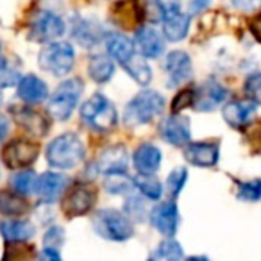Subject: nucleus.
Segmentation results:
<instances>
[{
  "label": "nucleus",
  "instance_id": "35",
  "mask_svg": "<svg viewBox=\"0 0 261 261\" xmlns=\"http://www.w3.org/2000/svg\"><path fill=\"white\" fill-rule=\"evenodd\" d=\"M34 185H36V175L34 172L25 170V172H18L11 177V186L16 193L20 195H29L34 192Z\"/></svg>",
  "mask_w": 261,
  "mask_h": 261
},
{
  "label": "nucleus",
  "instance_id": "12",
  "mask_svg": "<svg viewBox=\"0 0 261 261\" xmlns=\"http://www.w3.org/2000/svg\"><path fill=\"white\" fill-rule=\"evenodd\" d=\"M160 135L165 142L170 145L182 147L188 145L192 138V129H190V120L182 115H172L161 122Z\"/></svg>",
  "mask_w": 261,
  "mask_h": 261
},
{
  "label": "nucleus",
  "instance_id": "32",
  "mask_svg": "<svg viewBox=\"0 0 261 261\" xmlns=\"http://www.w3.org/2000/svg\"><path fill=\"white\" fill-rule=\"evenodd\" d=\"M104 188L108 190L109 193L123 195V193L130 192V190L135 188V185H133V179H130L125 172H113V174H106Z\"/></svg>",
  "mask_w": 261,
  "mask_h": 261
},
{
  "label": "nucleus",
  "instance_id": "31",
  "mask_svg": "<svg viewBox=\"0 0 261 261\" xmlns=\"http://www.w3.org/2000/svg\"><path fill=\"white\" fill-rule=\"evenodd\" d=\"M113 20L122 27H133L138 22V13H136V6L130 4L129 0H120L113 8Z\"/></svg>",
  "mask_w": 261,
  "mask_h": 261
},
{
  "label": "nucleus",
  "instance_id": "11",
  "mask_svg": "<svg viewBox=\"0 0 261 261\" xmlns=\"http://www.w3.org/2000/svg\"><path fill=\"white\" fill-rule=\"evenodd\" d=\"M225 98H227V90L215 79H207L193 90L192 108L195 111H213Z\"/></svg>",
  "mask_w": 261,
  "mask_h": 261
},
{
  "label": "nucleus",
  "instance_id": "1",
  "mask_svg": "<svg viewBox=\"0 0 261 261\" xmlns=\"http://www.w3.org/2000/svg\"><path fill=\"white\" fill-rule=\"evenodd\" d=\"M83 140L73 133H65L54 138L47 147V161L50 167L59 168V170H70L77 167L84 160Z\"/></svg>",
  "mask_w": 261,
  "mask_h": 261
},
{
  "label": "nucleus",
  "instance_id": "16",
  "mask_svg": "<svg viewBox=\"0 0 261 261\" xmlns=\"http://www.w3.org/2000/svg\"><path fill=\"white\" fill-rule=\"evenodd\" d=\"M185 158L195 167L210 168L215 167L220 160V147L211 142H193L186 145Z\"/></svg>",
  "mask_w": 261,
  "mask_h": 261
},
{
  "label": "nucleus",
  "instance_id": "20",
  "mask_svg": "<svg viewBox=\"0 0 261 261\" xmlns=\"http://www.w3.org/2000/svg\"><path fill=\"white\" fill-rule=\"evenodd\" d=\"M13 115H15V120L18 122L20 127L31 133L34 136H45L48 133V120L41 115L40 111H34L31 108H15L13 109Z\"/></svg>",
  "mask_w": 261,
  "mask_h": 261
},
{
  "label": "nucleus",
  "instance_id": "29",
  "mask_svg": "<svg viewBox=\"0 0 261 261\" xmlns=\"http://www.w3.org/2000/svg\"><path fill=\"white\" fill-rule=\"evenodd\" d=\"M182 259H185L182 247L179 245V242H175L172 238L161 242L149 257V261H182Z\"/></svg>",
  "mask_w": 261,
  "mask_h": 261
},
{
  "label": "nucleus",
  "instance_id": "40",
  "mask_svg": "<svg viewBox=\"0 0 261 261\" xmlns=\"http://www.w3.org/2000/svg\"><path fill=\"white\" fill-rule=\"evenodd\" d=\"M193 104V90L186 88V90H181L174 98V104H172V109L175 111H182L186 108H192Z\"/></svg>",
  "mask_w": 261,
  "mask_h": 261
},
{
  "label": "nucleus",
  "instance_id": "17",
  "mask_svg": "<svg viewBox=\"0 0 261 261\" xmlns=\"http://www.w3.org/2000/svg\"><path fill=\"white\" fill-rule=\"evenodd\" d=\"M72 38L84 48L98 45L106 38L102 25L93 18H75L72 23Z\"/></svg>",
  "mask_w": 261,
  "mask_h": 261
},
{
  "label": "nucleus",
  "instance_id": "41",
  "mask_svg": "<svg viewBox=\"0 0 261 261\" xmlns=\"http://www.w3.org/2000/svg\"><path fill=\"white\" fill-rule=\"evenodd\" d=\"M232 6L242 13H254L261 9V0H232Z\"/></svg>",
  "mask_w": 261,
  "mask_h": 261
},
{
  "label": "nucleus",
  "instance_id": "9",
  "mask_svg": "<svg viewBox=\"0 0 261 261\" xmlns=\"http://www.w3.org/2000/svg\"><path fill=\"white\" fill-rule=\"evenodd\" d=\"M65 34V22L61 16L50 11H41L34 16L31 23V40L50 43Z\"/></svg>",
  "mask_w": 261,
  "mask_h": 261
},
{
  "label": "nucleus",
  "instance_id": "6",
  "mask_svg": "<svg viewBox=\"0 0 261 261\" xmlns=\"http://www.w3.org/2000/svg\"><path fill=\"white\" fill-rule=\"evenodd\" d=\"M83 81L72 77L66 79L65 83H61L58 86V90L54 91V95L48 100V113L54 120H68L72 116L73 109H75L77 102H79L81 95H83Z\"/></svg>",
  "mask_w": 261,
  "mask_h": 261
},
{
  "label": "nucleus",
  "instance_id": "44",
  "mask_svg": "<svg viewBox=\"0 0 261 261\" xmlns=\"http://www.w3.org/2000/svg\"><path fill=\"white\" fill-rule=\"evenodd\" d=\"M8 135H9V120L0 113V143L4 142Z\"/></svg>",
  "mask_w": 261,
  "mask_h": 261
},
{
  "label": "nucleus",
  "instance_id": "30",
  "mask_svg": "<svg viewBox=\"0 0 261 261\" xmlns=\"http://www.w3.org/2000/svg\"><path fill=\"white\" fill-rule=\"evenodd\" d=\"M123 68H125V72L129 73L136 83L142 84V86H147V84L152 81V68H150L149 63L143 59V56H135L127 65H123Z\"/></svg>",
  "mask_w": 261,
  "mask_h": 261
},
{
  "label": "nucleus",
  "instance_id": "18",
  "mask_svg": "<svg viewBox=\"0 0 261 261\" xmlns=\"http://www.w3.org/2000/svg\"><path fill=\"white\" fill-rule=\"evenodd\" d=\"M68 179L63 174H56V172H47L41 174L40 177H36V185H34V192L38 193L43 202H54L61 197V193L65 192Z\"/></svg>",
  "mask_w": 261,
  "mask_h": 261
},
{
  "label": "nucleus",
  "instance_id": "39",
  "mask_svg": "<svg viewBox=\"0 0 261 261\" xmlns=\"http://www.w3.org/2000/svg\"><path fill=\"white\" fill-rule=\"evenodd\" d=\"M125 211L129 217L135 218L136 220H143V215H145V206H143L142 199L140 197H129L125 200Z\"/></svg>",
  "mask_w": 261,
  "mask_h": 261
},
{
  "label": "nucleus",
  "instance_id": "36",
  "mask_svg": "<svg viewBox=\"0 0 261 261\" xmlns=\"http://www.w3.org/2000/svg\"><path fill=\"white\" fill-rule=\"evenodd\" d=\"M186 179H188L186 168L179 167V168H175V170H172V174L168 175V179H167V192L170 193L172 197H177L179 193H181V190L185 188Z\"/></svg>",
  "mask_w": 261,
  "mask_h": 261
},
{
  "label": "nucleus",
  "instance_id": "3",
  "mask_svg": "<svg viewBox=\"0 0 261 261\" xmlns=\"http://www.w3.org/2000/svg\"><path fill=\"white\" fill-rule=\"evenodd\" d=\"M81 118L91 129L98 130V133H109L118 122V113L108 97L95 93L83 104Z\"/></svg>",
  "mask_w": 261,
  "mask_h": 261
},
{
  "label": "nucleus",
  "instance_id": "27",
  "mask_svg": "<svg viewBox=\"0 0 261 261\" xmlns=\"http://www.w3.org/2000/svg\"><path fill=\"white\" fill-rule=\"evenodd\" d=\"M88 73L90 77L98 84H104L111 81L113 73H115V65L113 61L104 54H95L88 63Z\"/></svg>",
  "mask_w": 261,
  "mask_h": 261
},
{
  "label": "nucleus",
  "instance_id": "37",
  "mask_svg": "<svg viewBox=\"0 0 261 261\" xmlns=\"http://www.w3.org/2000/svg\"><path fill=\"white\" fill-rule=\"evenodd\" d=\"M245 93L254 104H261V72L250 73L245 79Z\"/></svg>",
  "mask_w": 261,
  "mask_h": 261
},
{
  "label": "nucleus",
  "instance_id": "4",
  "mask_svg": "<svg viewBox=\"0 0 261 261\" xmlns=\"http://www.w3.org/2000/svg\"><path fill=\"white\" fill-rule=\"evenodd\" d=\"M93 229L98 236L109 242H125L133 238L135 227L118 210H100L93 217Z\"/></svg>",
  "mask_w": 261,
  "mask_h": 261
},
{
  "label": "nucleus",
  "instance_id": "13",
  "mask_svg": "<svg viewBox=\"0 0 261 261\" xmlns=\"http://www.w3.org/2000/svg\"><path fill=\"white\" fill-rule=\"evenodd\" d=\"M150 224L156 227L158 232H161L167 238L177 232L179 225V210L175 202L167 200V202H160L152 211H150Z\"/></svg>",
  "mask_w": 261,
  "mask_h": 261
},
{
  "label": "nucleus",
  "instance_id": "14",
  "mask_svg": "<svg viewBox=\"0 0 261 261\" xmlns=\"http://www.w3.org/2000/svg\"><path fill=\"white\" fill-rule=\"evenodd\" d=\"M135 48H138L143 58L158 59L165 52L163 34L152 25H142L135 33Z\"/></svg>",
  "mask_w": 261,
  "mask_h": 261
},
{
  "label": "nucleus",
  "instance_id": "28",
  "mask_svg": "<svg viewBox=\"0 0 261 261\" xmlns=\"http://www.w3.org/2000/svg\"><path fill=\"white\" fill-rule=\"evenodd\" d=\"M133 185L136 186V190H138L145 199H150V200L161 199L163 185H161L160 179L154 174H138L133 179Z\"/></svg>",
  "mask_w": 261,
  "mask_h": 261
},
{
  "label": "nucleus",
  "instance_id": "19",
  "mask_svg": "<svg viewBox=\"0 0 261 261\" xmlns=\"http://www.w3.org/2000/svg\"><path fill=\"white\" fill-rule=\"evenodd\" d=\"M224 120L232 129H245L256 115V104L250 100H232L227 102L222 109Z\"/></svg>",
  "mask_w": 261,
  "mask_h": 261
},
{
  "label": "nucleus",
  "instance_id": "5",
  "mask_svg": "<svg viewBox=\"0 0 261 261\" xmlns=\"http://www.w3.org/2000/svg\"><path fill=\"white\" fill-rule=\"evenodd\" d=\"M73 63H75V52L66 41H50L41 48L38 56V65L41 66V70L56 77L66 75L73 68Z\"/></svg>",
  "mask_w": 261,
  "mask_h": 261
},
{
  "label": "nucleus",
  "instance_id": "47",
  "mask_svg": "<svg viewBox=\"0 0 261 261\" xmlns=\"http://www.w3.org/2000/svg\"><path fill=\"white\" fill-rule=\"evenodd\" d=\"M0 63H2V58H0Z\"/></svg>",
  "mask_w": 261,
  "mask_h": 261
},
{
  "label": "nucleus",
  "instance_id": "22",
  "mask_svg": "<svg viewBox=\"0 0 261 261\" xmlns=\"http://www.w3.org/2000/svg\"><path fill=\"white\" fill-rule=\"evenodd\" d=\"M163 154L152 143H142L138 149L135 150L133 156V165L138 170V174H154L160 168Z\"/></svg>",
  "mask_w": 261,
  "mask_h": 261
},
{
  "label": "nucleus",
  "instance_id": "15",
  "mask_svg": "<svg viewBox=\"0 0 261 261\" xmlns=\"http://www.w3.org/2000/svg\"><path fill=\"white\" fill-rule=\"evenodd\" d=\"M192 59L186 52L174 50L165 59V72L168 77V86L177 88L192 77Z\"/></svg>",
  "mask_w": 261,
  "mask_h": 261
},
{
  "label": "nucleus",
  "instance_id": "10",
  "mask_svg": "<svg viewBox=\"0 0 261 261\" xmlns=\"http://www.w3.org/2000/svg\"><path fill=\"white\" fill-rule=\"evenodd\" d=\"M40 147L29 140H13L2 149V160L9 168H25L36 161Z\"/></svg>",
  "mask_w": 261,
  "mask_h": 261
},
{
  "label": "nucleus",
  "instance_id": "25",
  "mask_svg": "<svg viewBox=\"0 0 261 261\" xmlns=\"http://www.w3.org/2000/svg\"><path fill=\"white\" fill-rule=\"evenodd\" d=\"M0 234L8 242H27L34 236V225L27 220L9 218V220L0 222Z\"/></svg>",
  "mask_w": 261,
  "mask_h": 261
},
{
  "label": "nucleus",
  "instance_id": "33",
  "mask_svg": "<svg viewBox=\"0 0 261 261\" xmlns=\"http://www.w3.org/2000/svg\"><path fill=\"white\" fill-rule=\"evenodd\" d=\"M34 256V247L25 242H8L2 261H31Z\"/></svg>",
  "mask_w": 261,
  "mask_h": 261
},
{
  "label": "nucleus",
  "instance_id": "38",
  "mask_svg": "<svg viewBox=\"0 0 261 261\" xmlns=\"http://www.w3.org/2000/svg\"><path fill=\"white\" fill-rule=\"evenodd\" d=\"M65 242V232H63L61 227H52L47 231L45 234V249H56L58 250L59 247L63 245Z\"/></svg>",
  "mask_w": 261,
  "mask_h": 261
},
{
  "label": "nucleus",
  "instance_id": "46",
  "mask_svg": "<svg viewBox=\"0 0 261 261\" xmlns=\"http://www.w3.org/2000/svg\"><path fill=\"white\" fill-rule=\"evenodd\" d=\"M186 261H210V259L204 257V256H193V257H188Z\"/></svg>",
  "mask_w": 261,
  "mask_h": 261
},
{
  "label": "nucleus",
  "instance_id": "24",
  "mask_svg": "<svg viewBox=\"0 0 261 261\" xmlns=\"http://www.w3.org/2000/svg\"><path fill=\"white\" fill-rule=\"evenodd\" d=\"M127 168V152L123 147H109L97 160V170L100 174H113V172H125Z\"/></svg>",
  "mask_w": 261,
  "mask_h": 261
},
{
  "label": "nucleus",
  "instance_id": "45",
  "mask_svg": "<svg viewBox=\"0 0 261 261\" xmlns=\"http://www.w3.org/2000/svg\"><path fill=\"white\" fill-rule=\"evenodd\" d=\"M207 2H210V0H190V11L192 13L202 11V9H206Z\"/></svg>",
  "mask_w": 261,
  "mask_h": 261
},
{
  "label": "nucleus",
  "instance_id": "26",
  "mask_svg": "<svg viewBox=\"0 0 261 261\" xmlns=\"http://www.w3.org/2000/svg\"><path fill=\"white\" fill-rule=\"evenodd\" d=\"M29 211V204L23 195L16 193L15 190L0 192V213L6 217H23Z\"/></svg>",
  "mask_w": 261,
  "mask_h": 261
},
{
  "label": "nucleus",
  "instance_id": "2",
  "mask_svg": "<svg viewBox=\"0 0 261 261\" xmlns=\"http://www.w3.org/2000/svg\"><path fill=\"white\" fill-rule=\"evenodd\" d=\"M165 109V98L154 90H143L136 95L123 109V123L129 127H138L149 123L161 115Z\"/></svg>",
  "mask_w": 261,
  "mask_h": 261
},
{
  "label": "nucleus",
  "instance_id": "7",
  "mask_svg": "<svg viewBox=\"0 0 261 261\" xmlns=\"http://www.w3.org/2000/svg\"><path fill=\"white\" fill-rule=\"evenodd\" d=\"M161 27L165 38L170 41H181L188 34L190 16L181 11L177 0L161 2Z\"/></svg>",
  "mask_w": 261,
  "mask_h": 261
},
{
  "label": "nucleus",
  "instance_id": "8",
  "mask_svg": "<svg viewBox=\"0 0 261 261\" xmlns=\"http://www.w3.org/2000/svg\"><path fill=\"white\" fill-rule=\"evenodd\" d=\"M95 200H97V192L93 190V186L75 185L66 192L61 202V210L68 218L83 217V215L90 213L91 207L95 206Z\"/></svg>",
  "mask_w": 261,
  "mask_h": 261
},
{
  "label": "nucleus",
  "instance_id": "42",
  "mask_svg": "<svg viewBox=\"0 0 261 261\" xmlns=\"http://www.w3.org/2000/svg\"><path fill=\"white\" fill-rule=\"evenodd\" d=\"M249 29H250V33H252V36L261 43V13H257L256 16H252V18H250Z\"/></svg>",
  "mask_w": 261,
  "mask_h": 261
},
{
  "label": "nucleus",
  "instance_id": "23",
  "mask_svg": "<svg viewBox=\"0 0 261 261\" xmlns=\"http://www.w3.org/2000/svg\"><path fill=\"white\" fill-rule=\"evenodd\" d=\"M18 97L25 104H40L48 97V88L40 77L29 73L18 81Z\"/></svg>",
  "mask_w": 261,
  "mask_h": 261
},
{
  "label": "nucleus",
  "instance_id": "34",
  "mask_svg": "<svg viewBox=\"0 0 261 261\" xmlns=\"http://www.w3.org/2000/svg\"><path fill=\"white\" fill-rule=\"evenodd\" d=\"M238 199L243 202H259L261 200V179L238 181Z\"/></svg>",
  "mask_w": 261,
  "mask_h": 261
},
{
  "label": "nucleus",
  "instance_id": "43",
  "mask_svg": "<svg viewBox=\"0 0 261 261\" xmlns=\"http://www.w3.org/2000/svg\"><path fill=\"white\" fill-rule=\"evenodd\" d=\"M40 261H63V259H61V256H59V250L45 249L43 252L40 254Z\"/></svg>",
  "mask_w": 261,
  "mask_h": 261
},
{
  "label": "nucleus",
  "instance_id": "21",
  "mask_svg": "<svg viewBox=\"0 0 261 261\" xmlns=\"http://www.w3.org/2000/svg\"><path fill=\"white\" fill-rule=\"evenodd\" d=\"M104 43H106V48H108L109 56L115 58L122 66L127 65V63L136 56L135 43H133L125 34L109 33V34H106Z\"/></svg>",
  "mask_w": 261,
  "mask_h": 261
}]
</instances>
